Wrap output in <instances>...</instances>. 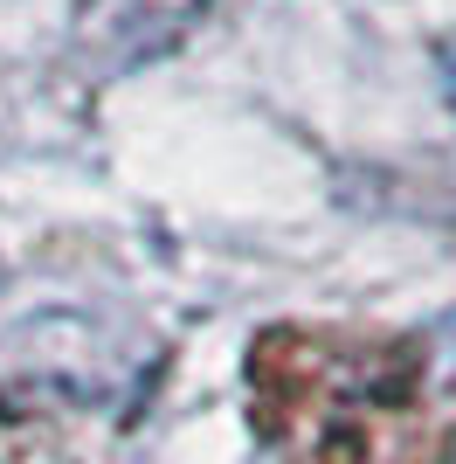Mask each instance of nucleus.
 <instances>
[{
    "label": "nucleus",
    "instance_id": "f257e3e1",
    "mask_svg": "<svg viewBox=\"0 0 456 464\" xmlns=\"http://www.w3.org/2000/svg\"><path fill=\"white\" fill-rule=\"evenodd\" d=\"M208 0H83V49H90L104 70H132V63L159 56V49H173L180 42V28H187L194 14H201Z\"/></svg>",
    "mask_w": 456,
    "mask_h": 464
},
{
    "label": "nucleus",
    "instance_id": "f03ea898",
    "mask_svg": "<svg viewBox=\"0 0 456 464\" xmlns=\"http://www.w3.org/2000/svg\"><path fill=\"white\" fill-rule=\"evenodd\" d=\"M442 464H456V444H450V458H442Z\"/></svg>",
    "mask_w": 456,
    "mask_h": 464
}]
</instances>
